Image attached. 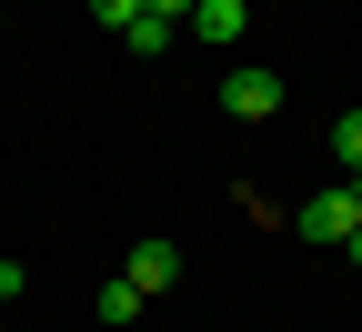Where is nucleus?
I'll list each match as a JSON object with an SVG mask.
<instances>
[{
	"label": "nucleus",
	"mask_w": 362,
	"mask_h": 332,
	"mask_svg": "<svg viewBox=\"0 0 362 332\" xmlns=\"http://www.w3.org/2000/svg\"><path fill=\"white\" fill-rule=\"evenodd\" d=\"M292 231H302V242H352V231H362V192H352V181H342V192H312L292 212Z\"/></svg>",
	"instance_id": "1"
},
{
	"label": "nucleus",
	"mask_w": 362,
	"mask_h": 332,
	"mask_svg": "<svg viewBox=\"0 0 362 332\" xmlns=\"http://www.w3.org/2000/svg\"><path fill=\"white\" fill-rule=\"evenodd\" d=\"M221 111H232V121H272V111H282V81H272V71H221Z\"/></svg>",
	"instance_id": "2"
},
{
	"label": "nucleus",
	"mask_w": 362,
	"mask_h": 332,
	"mask_svg": "<svg viewBox=\"0 0 362 332\" xmlns=\"http://www.w3.org/2000/svg\"><path fill=\"white\" fill-rule=\"evenodd\" d=\"M171 272H181L171 242H131V262H121V282H141V292H171Z\"/></svg>",
	"instance_id": "3"
},
{
	"label": "nucleus",
	"mask_w": 362,
	"mask_h": 332,
	"mask_svg": "<svg viewBox=\"0 0 362 332\" xmlns=\"http://www.w3.org/2000/svg\"><path fill=\"white\" fill-rule=\"evenodd\" d=\"M192 30H202V40H242V30H252V0H202Z\"/></svg>",
	"instance_id": "4"
},
{
	"label": "nucleus",
	"mask_w": 362,
	"mask_h": 332,
	"mask_svg": "<svg viewBox=\"0 0 362 332\" xmlns=\"http://www.w3.org/2000/svg\"><path fill=\"white\" fill-rule=\"evenodd\" d=\"M121 40H131V51H141V61H161V51H171V21H151V11H141V21H131Z\"/></svg>",
	"instance_id": "5"
},
{
	"label": "nucleus",
	"mask_w": 362,
	"mask_h": 332,
	"mask_svg": "<svg viewBox=\"0 0 362 332\" xmlns=\"http://www.w3.org/2000/svg\"><path fill=\"white\" fill-rule=\"evenodd\" d=\"M151 292H141V282H101V322H131V312H141Z\"/></svg>",
	"instance_id": "6"
},
{
	"label": "nucleus",
	"mask_w": 362,
	"mask_h": 332,
	"mask_svg": "<svg viewBox=\"0 0 362 332\" xmlns=\"http://www.w3.org/2000/svg\"><path fill=\"white\" fill-rule=\"evenodd\" d=\"M332 151H342V171H362V111H342V121H332Z\"/></svg>",
	"instance_id": "7"
},
{
	"label": "nucleus",
	"mask_w": 362,
	"mask_h": 332,
	"mask_svg": "<svg viewBox=\"0 0 362 332\" xmlns=\"http://www.w3.org/2000/svg\"><path fill=\"white\" fill-rule=\"evenodd\" d=\"M90 11H101V30H131V21H141V0H90Z\"/></svg>",
	"instance_id": "8"
},
{
	"label": "nucleus",
	"mask_w": 362,
	"mask_h": 332,
	"mask_svg": "<svg viewBox=\"0 0 362 332\" xmlns=\"http://www.w3.org/2000/svg\"><path fill=\"white\" fill-rule=\"evenodd\" d=\"M141 11H151V21H171V30H181V11H202V0H141Z\"/></svg>",
	"instance_id": "9"
},
{
	"label": "nucleus",
	"mask_w": 362,
	"mask_h": 332,
	"mask_svg": "<svg viewBox=\"0 0 362 332\" xmlns=\"http://www.w3.org/2000/svg\"><path fill=\"white\" fill-rule=\"evenodd\" d=\"M0 302H21V262H0Z\"/></svg>",
	"instance_id": "10"
},
{
	"label": "nucleus",
	"mask_w": 362,
	"mask_h": 332,
	"mask_svg": "<svg viewBox=\"0 0 362 332\" xmlns=\"http://www.w3.org/2000/svg\"><path fill=\"white\" fill-rule=\"evenodd\" d=\"M342 262H362V231H352V242H342Z\"/></svg>",
	"instance_id": "11"
}]
</instances>
